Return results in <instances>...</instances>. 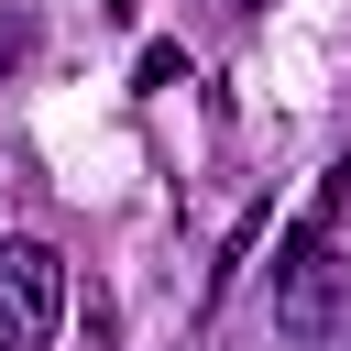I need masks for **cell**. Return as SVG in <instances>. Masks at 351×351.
I'll return each instance as SVG.
<instances>
[{
	"instance_id": "obj_1",
	"label": "cell",
	"mask_w": 351,
	"mask_h": 351,
	"mask_svg": "<svg viewBox=\"0 0 351 351\" xmlns=\"http://www.w3.org/2000/svg\"><path fill=\"white\" fill-rule=\"evenodd\" d=\"M274 329H285L296 351L351 340V263L329 252V230H318V219H307V230L285 241V263H274Z\"/></svg>"
},
{
	"instance_id": "obj_2",
	"label": "cell",
	"mask_w": 351,
	"mask_h": 351,
	"mask_svg": "<svg viewBox=\"0 0 351 351\" xmlns=\"http://www.w3.org/2000/svg\"><path fill=\"white\" fill-rule=\"evenodd\" d=\"M66 318V263L55 241H0V351H44Z\"/></svg>"
},
{
	"instance_id": "obj_3",
	"label": "cell",
	"mask_w": 351,
	"mask_h": 351,
	"mask_svg": "<svg viewBox=\"0 0 351 351\" xmlns=\"http://www.w3.org/2000/svg\"><path fill=\"white\" fill-rule=\"evenodd\" d=\"M11 55H22V22H11V11H0V66H11Z\"/></svg>"
}]
</instances>
